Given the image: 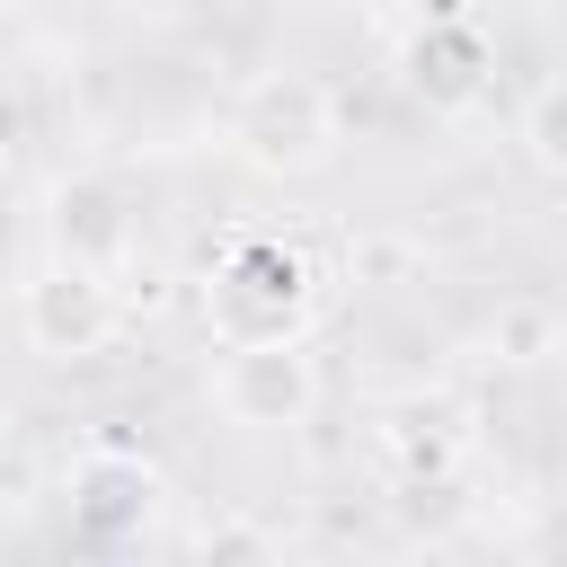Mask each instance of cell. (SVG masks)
Returning <instances> with one entry per match:
<instances>
[{"instance_id": "1", "label": "cell", "mask_w": 567, "mask_h": 567, "mask_svg": "<svg viewBox=\"0 0 567 567\" xmlns=\"http://www.w3.org/2000/svg\"><path fill=\"white\" fill-rule=\"evenodd\" d=\"M204 337L213 346H248V337H310L319 319V266L301 239L284 230H230L204 266Z\"/></svg>"}, {"instance_id": "2", "label": "cell", "mask_w": 567, "mask_h": 567, "mask_svg": "<svg viewBox=\"0 0 567 567\" xmlns=\"http://www.w3.org/2000/svg\"><path fill=\"white\" fill-rule=\"evenodd\" d=\"M230 151H239V168H257V177H319L328 159H337V142H346V115H337V89L319 80V71H257L239 97H230Z\"/></svg>"}, {"instance_id": "3", "label": "cell", "mask_w": 567, "mask_h": 567, "mask_svg": "<svg viewBox=\"0 0 567 567\" xmlns=\"http://www.w3.org/2000/svg\"><path fill=\"white\" fill-rule=\"evenodd\" d=\"M124 275L89 266V257H62L44 248L18 284V337L35 363H97L115 337H124Z\"/></svg>"}, {"instance_id": "4", "label": "cell", "mask_w": 567, "mask_h": 567, "mask_svg": "<svg viewBox=\"0 0 567 567\" xmlns=\"http://www.w3.org/2000/svg\"><path fill=\"white\" fill-rule=\"evenodd\" d=\"M168 514V478L133 443H80L62 461V523L80 549H142Z\"/></svg>"}, {"instance_id": "5", "label": "cell", "mask_w": 567, "mask_h": 567, "mask_svg": "<svg viewBox=\"0 0 567 567\" xmlns=\"http://www.w3.org/2000/svg\"><path fill=\"white\" fill-rule=\"evenodd\" d=\"M319 354L310 337H248V346H221L213 363V408L248 434H292L319 416Z\"/></svg>"}, {"instance_id": "6", "label": "cell", "mask_w": 567, "mask_h": 567, "mask_svg": "<svg viewBox=\"0 0 567 567\" xmlns=\"http://www.w3.org/2000/svg\"><path fill=\"white\" fill-rule=\"evenodd\" d=\"M487 80H496V44H487L478 18L434 9V18H416V27L399 35V89H408L425 115H470V106L487 97Z\"/></svg>"}, {"instance_id": "7", "label": "cell", "mask_w": 567, "mask_h": 567, "mask_svg": "<svg viewBox=\"0 0 567 567\" xmlns=\"http://www.w3.org/2000/svg\"><path fill=\"white\" fill-rule=\"evenodd\" d=\"M133 239H142V221H133L124 186H106V177H53L44 186V248L124 275L133 266Z\"/></svg>"}, {"instance_id": "8", "label": "cell", "mask_w": 567, "mask_h": 567, "mask_svg": "<svg viewBox=\"0 0 567 567\" xmlns=\"http://www.w3.org/2000/svg\"><path fill=\"white\" fill-rule=\"evenodd\" d=\"M381 461H390L399 487H416V478H461V461H470L461 408H452V399H399V408L381 416Z\"/></svg>"}, {"instance_id": "9", "label": "cell", "mask_w": 567, "mask_h": 567, "mask_svg": "<svg viewBox=\"0 0 567 567\" xmlns=\"http://www.w3.org/2000/svg\"><path fill=\"white\" fill-rule=\"evenodd\" d=\"M514 142H523V159H532L549 186H567V80H540V89L523 97Z\"/></svg>"}, {"instance_id": "10", "label": "cell", "mask_w": 567, "mask_h": 567, "mask_svg": "<svg viewBox=\"0 0 567 567\" xmlns=\"http://www.w3.org/2000/svg\"><path fill=\"white\" fill-rule=\"evenodd\" d=\"M558 337H567V328H549L540 310H514V319H505V363H540V354H558Z\"/></svg>"}, {"instance_id": "11", "label": "cell", "mask_w": 567, "mask_h": 567, "mask_svg": "<svg viewBox=\"0 0 567 567\" xmlns=\"http://www.w3.org/2000/svg\"><path fill=\"white\" fill-rule=\"evenodd\" d=\"M239 549H248V558H266V549H275V532H257V523H213V532H204V558H239Z\"/></svg>"}, {"instance_id": "12", "label": "cell", "mask_w": 567, "mask_h": 567, "mask_svg": "<svg viewBox=\"0 0 567 567\" xmlns=\"http://www.w3.org/2000/svg\"><path fill=\"white\" fill-rule=\"evenodd\" d=\"M558 363H567V337H558Z\"/></svg>"}]
</instances>
